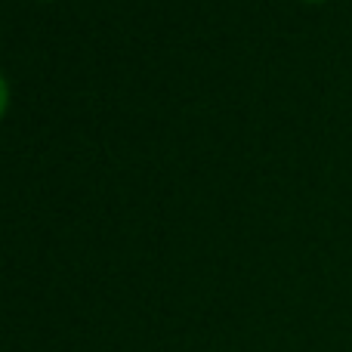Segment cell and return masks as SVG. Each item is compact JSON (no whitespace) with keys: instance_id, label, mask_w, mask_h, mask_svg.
<instances>
[{"instance_id":"obj_1","label":"cell","mask_w":352,"mask_h":352,"mask_svg":"<svg viewBox=\"0 0 352 352\" xmlns=\"http://www.w3.org/2000/svg\"><path fill=\"white\" fill-rule=\"evenodd\" d=\"M6 102H10V87H6V78L0 74V115L6 111Z\"/></svg>"}]
</instances>
